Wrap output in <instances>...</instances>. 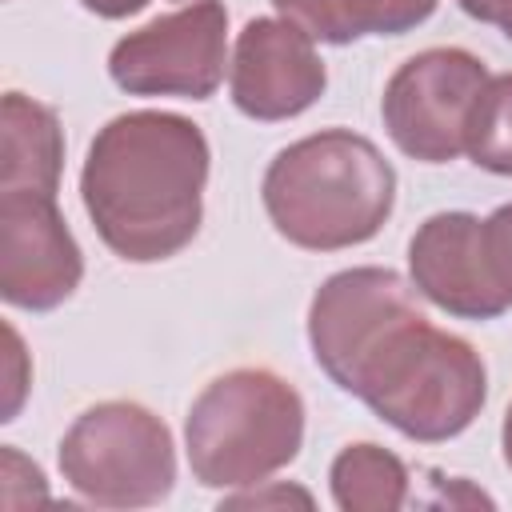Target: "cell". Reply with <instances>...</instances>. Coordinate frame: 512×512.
I'll return each instance as SVG.
<instances>
[{"label": "cell", "mask_w": 512, "mask_h": 512, "mask_svg": "<svg viewBox=\"0 0 512 512\" xmlns=\"http://www.w3.org/2000/svg\"><path fill=\"white\" fill-rule=\"evenodd\" d=\"M416 296L412 280L380 264L332 272L308 304V348L316 368L388 428L444 444L484 412L488 368L464 336L436 328Z\"/></svg>", "instance_id": "cell-1"}, {"label": "cell", "mask_w": 512, "mask_h": 512, "mask_svg": "<svg viewBox=\"0 0 512 512\" xmlns=\"http://www.w3.org/2000/svg\"><path fill=\"white\" fill-rule=\"evenodd\" d=\"M208 164V136L180 112L136 108L96 128L80 200L104 248L128 264L184 252L204 220Z\"/></svg>", "instance_id": "cell-2"}, {"label": "cell", "mask_w": 512, "mask_h": 512, "mask_svg": "<svg viewBox=\"0 0 512 512\" xmlns=\"http://www.w3.org/2000/svg\"><path fill=\"white\" fill-rule=\"evenodd\" d=\"M272 228L304 252L368 244L396 208V168L352 128H320L280 148L260 180Z\"/></svg>", "instance_id": "cell-3"}, {"label": "cell", "mask_w": 512, "mask_h": 512, "mask_svg": "<svg viewBox=\"0 0 512 512\" xmlns=\"http://www.w3.org/2000/svg\"><path fill=\"white\" fill-rule=\"evenodd\" d=\"M304 400L272 368H232L200 388L184 416L196 484L236 492L272 480L300 456Z\"/></svg>", "instance_id": "cell-4"}, {"label": "cell", "mask_w": 512, "mask_h": 512, "mask_svg": "<svg viewBox=\"0 0 512 512\" xmlns=\"http://www.w3.org/2000/svg\"><path fill=\"white\" fill-rule=\"evenodd\" d=\"M68 488L100 508H152L176 484V444L168 424L136 400L84 408L56 448Z\"/></svg>", "instance_id": "cell-5"}, {"label": "cell", "mask_w": 512, "mask_h": 512, "mask_svg": "<svg viewBox=\"0 0 512 512\" xmlns=\"http://www.w3.org/2000/svg\"><path fill=\"white\" fill-rule=\"evenodd\" d=\"M488 76L484 60L468 48H424L408 56L380 96L384 132L420 164H448L464 156L468 124Z\"/></svg>", "instance_id": "cell-6"}, {"label": "cell", "mask_w": 512, "mask_h": 512, "mask_svg": "<svg viewBox=\"0 0 512 512\" xmlns=\"http://www.w3.org/2000/svg\"><path fill=\"white\" fill-rule=\"evenodd\" d=\"M108 76L128 96L208 100L228 76V8L192 0L148 20L112 44Z\"/></svg>", "instance_id": "cell-7"}, {"label": "cell", "mask_w": 512, "mask_h": 512, "mask_svg": "<svg viewBox=\"0 0 512 512\" xmlns=\"http://www.w3.org/2000/svg\"><path fill=\"white\" fill-rule=\"evenodd\" d=\"M84 280V252L48 192H0V296L24 312L60 308Z\"/></svg>", "instance_id": "cell-8"}, {"label": "cell", "mask_w": 512, "mask_h": 512, "mask_svg": "<svg viewBox=\"0 0 512 512\" xmlns=\"http://www.w3.org/2000/svg\"><path fill=\"white\" fill-rule=\"evenodd\" d=\"M328 88L316 40L284 16H256L240 28L228 56V96L260 124L308 112Z\"/></svg>", "instance_id": "cell-9"}, {"label": "cell", "mask_w": 512, "mask_h": 512, "mask_svg": "<svg viewBox=\"0 0 512 512\" xmlns=\"http://www.w3.org/2000/svg\"><path fill=\"white\" fill-rule=\"evenodd\" d=\"M408 280L428 304L460 320H496L512 308L488 264L484 220L472 212H432L412 232Z\"/></svg>", "instance_id": "cell-10"}, {"label": "cell", "mask_w": 512, "mask_h": 512, "mask_svg": "<svg viewBox=\"0 0 512 512\" xmlns=\"http://www.w3.org/2000/svg\"><path fill=\"white\" fill-rule=\"evenodd\" d=\"M64 168V128L60 116L24 96L4 92L0 104V192H48L56 196Z\"/></svg>", "instance_id": "cell-11"}, {"label": "cell", "mask_w": 512, "mask_h": 512, "mask_svg": "<svg viewBox=\"0 0 512 512\" xmlns=\"http://www.w3.org/2000/svg\"><path fill=\"white\" fill-rule=\"evenodd\" d=\"M440 0H272V8L320 44H356L364 36H404L420 28Z\"/></svg>", "instance_id": "cell-12"}, {"label": "cell", "mask_w": 512, "mask_h": 512, "mask_svg": "<svg viewBox=\"0 0 512 512\" xmlns=\"http://www.w3.org/2000/svg\"><path fill=\"white\" fill-rule=\"evenodd\" d=\"M408 484L404 460L372 440L340 448L328 468L332 504L344 512H396L408 504Z\"/></svg>", "instance_id": "cell-13"}, {"label": "cell", "mask_w": 512, "mask_h": 512, "mask_svg": "<svg viewBox=\"0 0 512 512\" xmlns=\"http://www.w3.org/2000/svg\"><path fill=\"white\" fill-rule=\"evenodd\" d=\"M464 156L484 172L512 176V72L488 76L468 124Z\"/></svg>", "instance_id": "cell-14"}, {"label": "cell", "mask_w": 512, "mask_h": 512, "mask_svg": "<svg viewBox=\"0 0 512 512\" xmlns=\"http://www.w3.org/2000/svg\"><path fill=\"white\" fill-rule=\"evenodd\" d=\"M48 500V484L44 472L20 456L12 444H4L0 452V504L4 508H28V504H44Z\"/></svg>", "instance_id": "cell-15"}, {"label": "cell", "mask_w": 512, "mask_h": 512, "mask_svg": "<svg viewBox=\"0 0 512 512\" xmlns=\"http://www.w3.org/2000/svg\"><path fill=\"white\" fill-rule=\"evenodd\" d=\"M28 384H32V364H28V352H24V340L12 324H4V424L16 420L24 396H28Z\"/></svg>", "instance_id": "cell-16"}, {"label": "cell", "mask_w": 512, "mask_h": 512, "mask_svg": "<svg viewBox=\"0 0 512 512\" xmlns=\"http://www.w3.org/2000/svg\"><path fill=\"white\" fill-rule=\"evenodd\" d=\"M484 248L492 276L512 304V204H500L492 216H484Z\"/></svg>", "instance_id": "cell-17"}, {"label": "cell", "mask_w": 512, "mask_h": 512, "mask_svg": "<svg viewBox=\"0 0 512 512\" xmlns=\"http://www.w3.org/2000/svg\"><path fill=\"white\" fill-rule=\"evenodd\" d=\"M284 504H304L312 508V492L288 484V480H260L248 488H236L232 496L220 500V508H284Z\"/></svg>", "instance_id": "cell-18"}, {"label": "cell", "mask_w": 512, "mask_h": 512, "mask_svg": "<svg viewBox=\"0 0 512 512\" xmlns=\"http://www.w3.org/2000/svg\"><path fill=\"white\" fill-rule=\"evenodd\" d=\"M152 0H80V8H88L92 16L100 20H124V16H136L144 12Z\"/></svg>", "instance_id": "cell-19"}, {"label": "cell", "mask_w": 512, "mask_h": 512, "mask_svg": "<svg viewBox=\"0 0 512 512\" xmlns=\"http://www.w3.org/2000/svg\"><path fill=\"white\" fill-rule=\"evenodd\" d=\"M456 8L480 24H492V16H496V0H456Z\"/></svg>", "instance_id": "cell-20"}, {"label": "cell", "mask_w": 512, "mask_h": 512, "mask_svg": "<svg viewBox=\"0 0 512 512\" xmlns=\"http://www.w3.org/2000/svg\"><path fill=\"white\" fill-rule=\"evenodd\" d=\"M500 452H504V464L512 472V400H508V412H504V424H500Z\"/></svg>", "instance_id": "cell-21"}, {"label": "cell", "mask_w": 512, "mask_h": 512, "mask_svg": "<svg viewBox=\"0 0 512 512\" xmlns=\"http://www.w3.org/2000/svg\"><path fill=\"white\" fill-rule=\"evenodd\" d=\"M492 24L512 40V0H496V16H492Z\"/></svg>", "instance_id": "cell-22"}]
</instances>
